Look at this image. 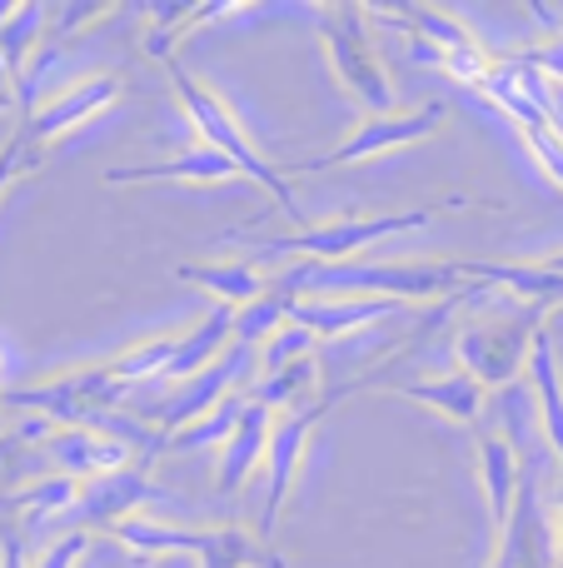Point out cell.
Listing matches in <instances>:
<instances>
[{"mask_svg":"<svg viewBox=\"0 0 563 568\" xmlns=\"http://www.w3.org/2000/svg\"><path fill=\"white\" fill-rule=\"evenodd\" d=\"M295 300H315V294H355V300H399V304H424V300H454L469 290L459 260H295L285 275L275 280Z\"/></svg>","mask_w":563,"mask_h":568,"instance_id":"1","label":"cell"},{"mask_svg":"<svg viewBox=\"0 0 563 568\" xmlns=\"http://www.w3.org/2000/svg\"><path fill=\"white\" fill-rule=\"evenodd\" d=\"M165 75H170V90H175V100L185 105V115H190V125L199 130V140H205L215 155H225L229 165L245 175V185H259L269 200H275L279 210H285V220L289 225H299L305 230L309 220H305V210H299V200H295V190H289V180H285V170H275L265 160V150L255 145V140L245 135V125L235 120V110L225 105V100L215 95V90L205 85L199 75H190L180 60H170L165 65Z\"/></svg>","mask_w":563,"mask_h":568,"instance_id":"2","label":"cell"},{"mask_svg":"<svg viewBox=\"0 0 563 568\" xmlns=\"http://www.w3.org/2000/svg\"><path fill=\"white\" fill-rule=\"evenodd\" d=\"M464 200H444V205H419V210H399V215H339V220H319V225H305V230H289V235H275V240H259L255 255L259 260H359L369 245L379 240H395L405 230H419L429 220H439L444 210H459Z\"/></svg>","mask_w":563,"mask_h":568,"instance_id":"3","label":"cell"},{"mask_svg":"<svg viewBox=\"0 0 563 568\" xmlns=\"http://www.w3.org/2000/svg\"><path fill=\"white\" fill-rule=\"evenodd\" d=\"M115 544H125L130 554H185V559H199V568H285V559L259 534L239 529V524L180 529V524H160L140 514V519L120 524Z\"/></svg>","mask_w":563,"mask_h":568,"instance_id":"4","label":"cell"},{"mask_svg":"<svg viewBox=\"0 0 563 568\" xmlns=\"http://www.w3.org/2000/svg\"><path fill=\"white\" fill-rule=\"evenodd\" d=\"M120 389H125V379H120L115 359H110V364L50 374V379L30 384V389H6L0 404L20 414H35V419L55 424V429H95L100 414L115 409Z\"/></svg>","mask_w":563,"mask_h":568,"instance_id":"5","label":"cell"},{"mask_svg":"<svg viewBox=\"0 0 563 568\" xmlns=\"http://www.w3.org/2000/svg\"><path fill=\"white\" fill-rule=\"evenodd\" d=\"M544 314L539 304H519L509 314H494V320H474L454 334L459 349V369L474 374L484 389H509L519 384V374L529 369V354H534V339L544 334Z\"/></svg>","mask_w":563,"mask_h":568,"instance_id":"6","label":"cell"},{"mask_svg":"<svg viewBox=\"0 0 563 568\" xmlns=\"http://www.w3.org/2000/svg\"><path fill=\"white\" fill-rule=\"evenodd\" d=\"M319 40L329 50L339 85L369 110V115H395V80H389L385 60L375 50V30H369V10L359 6H325L319 10Z\"/></svg>","mask_w":563,"mask_h":568,"instance_id":"7","label":"cell"},{"mask_svg":"<svg viewBox=\"0 0 563 568\" xmlns=\"http://www.w3.org/2000/svg\"><path fill=\"white\" fill-rule=\"evenodd\" d=\"M449 120V100H424L414 110H395V115H369L355 135H345V145H335L329 155L305 160L299 175H319V170H345V165H365V160L395 155V150L424 145L434 130H444Z\"/></svg>","mask_w":563,"mask_h":568,"instance_id":"8","label":"cell"},{"mask_svg":"<svg viewBox=\"0 0 563 568\" xmlns=\"http://www.w3.org/2000/svg\"><path fill=\"white\" fill-rule=\"evenodd\" d=\"M335 409V394H319L315 404H299L289 414H275V429H269V454H265V504H259V539L275 544L279 514H285L289 494H295L299 464H305V449L315 439V424Z\"/></svg>","mask_w":563,"mask_h":568,"instance_id":"9","label":"cell"},{"mask_svg":"<svg viewBox=\"0 0 563 568\" xmlns=\"http://www.w3.org/2000/svg\"><path fill=\"white\" fill-rule=\"evenodd\" d=\"M395 16H399V30L409 36V45H424L429 55H434L454 80H464V85H484V75L494 70V55L479 45V36L454 16V10L414 6V0H409V6H399Z\"/></svg>","mask_w":563,"mask_h":568,"instance_id":"10","label":"cell"},{"mask_svg":"<svg viewBox=\"0 0 563 568\" xmlns=\"http://www.w3.org/2000/svg\"><path fill=\"white\" fill-rule=\"evenodd\" d=\"M494 568H559L554 524L539 499V464H524V484H519L514 514H509L504 534L494 539Z\"/></svg>","mask_w":563,"mask_h":568,"instance_id":"11","label":"cell"},{"mask_svg":"<svg viewBox=\"0 0 563 568\" xmlns=\"http://www.w3.org/2000/svg\"><path fill=\"white\" fill-rule=\"evenodd\" d=\"M239 374H245V349L235 344L219 364H209V369L195 374V379L175 384V394H170L165 404H155V414H150V419H155V434L160 439H170V434L199 424L205 414H215L229 394H239Z\"/></svg>","mask_w":563,"mask_h":568,"instance_id":"12","label":"cell"},{"mask_svg":"<svg viewBox=\"0 0 563 568\" xmlns=\"http://www.w3.org/2000/svg\"><path fill=\"white\" fill-rule=\"evenodd\" d=\"M155 499V484H150V464H125L115 474H100V479L80 484V504L70 509V519L85 534L110 529L115 534L125 519H140V504Z\"/></svg>","mask_w":563,"mask_h":568,"instance_id":"13","label":"cell"},{"mask_svg":"<svg viewBox=\"0 0 563 568\" xmlns=\"http://www.w3.org/2000/svg\"><path fill=\"white\" fill-rule=\"evenodd\" d=\"M120 90L125 85H120L115 75H85V80H75L70 90H60L55 100H40V105L30 110V120H25L30 145H50V140L80 130L85 120L105 115V110L120 100Z\"/></svg>","mask_w":563,"mask_h":568,"instance_id":"14","label":"cell"},{"mask_svg":"<svg viewBox=\"0 0 563 568\" xmlns=\"http://www.w3.org/2000/svg\"><path fill=\"white\" fill-rule=\"evenodd\" d=\"M40 454L55 464V474H65V479H75V484L115 474V469H125V464H145L135 449H125L120 439H110V434H100V429H55L40 444Z\"/></svg>","mask_w":563,"mask_h":568,"instance_id":"15","label":"cell"},{"mask_svg":"<svg viewBox=\"0 0 563 568\" xmlns=\"http://www.w3.org/2000/svg\"><path fill=\"white\" fill-rule=\"evenodd\" d=\"M459 270L469 284L504 290L514 304H539V310L563 304V275L549 270V260H459Z\"/></svg>","mask_w":563,"mask_h":568,"instance_id":"16","label":"cell"},{"mask_svg":"<svg viewBox=\"0 0 563 568\" xmlns=\"http://www.w3.org/2000/svg\"><path fill=\"white\" fill-rule=\"evenodd\" d=\"M409 310L399 300H355V294H315V300H295L289 294V324L309 329L315 339H339V334L369 329V324L389 320V314Z\"/></svg>","mask_w":563,"mask_h":568,"instance_id":"17","label":"cell"},{"mask_svg":"<svg viewBox=\"0 0 563 568\" xmlns=\"http://www.w3.org/2000/svg\"><path fill=\"white\" fill-rule=\"evenodd\" d=\"M375 394L414 399V404H424V409L444 414V419L469 424V429H479V419H484V384H479L474 374H464V369L439 374V379H395V384H379Z\"/></svg>","mask_w":563,"mask_h":568,"instance_id":"18","label":"cell"},{"mask_svg":"<svg viewBox=\"0 0 563 568\" xmlns=\"http://www.w3.org/2000/svg\"><path fill=\"white\" fill-rule=\"evenodd\" d=\"M170 180H190V185H245L235 165L225 155H215L209 145L199 150H185L175 160H160V165H120V170H105V185H170Z\"/></svg>","mask_w":563,"mask_h":568,"instance_id":"19","label":"cell"},{"mask_svg":"<svg viewBox=\"0 0 563 568\" xmlns=\"http://www.w3.org/2000/svg\"><path fill=\"white\" fill-rule=\"evenodd\" d=\"M269 429H275V409H265L259 399H249V409L239 414L235 434L219 444V469H215V484L219 494H235L245 489V479L255 469H265V454H269Z\"/></svg>","mask_w":563,"mask_h":568,"instance_id":"20","label":"cell"},{"mask_svg":"<svg viewBox=\"0 0 563 568\" xmlns=\"http://www.w3.org/2000/svg\"><path fill=\"white\" fill-rule=\"evenodd\" d=\"M479 484H484V504H489V524H494V539L504 534L509 514H514L519 484H524V464L509 434L484 429L479 434Z\"/></svg>","mask_w":563,"mask_h":568,"instance_id":"21","label":"cell"},{"mask_svg":"<svg viewBox=\"0 0 563 568\" xmlns=\"http://www.w3.org/2000/svg\"><path fill=\"white\" fill-rule=\"evenodd\" d=\"M175 275L185 284H195V290L215 294V304H225V310H245V304L265 300V294L275 290V280H269L255 260H190Z\"/></svg>","mask_w":563,"mask_h":568,"instance_id":"22","label":"cell"},{"mask_svg":"<svg viewBox=\"0 0 563 568\" xmlns=\"http://www.w3.org/2000/svg\"><path fill=\"white\" fill-rule=\"evenodd\" d=\"M524 379H529V389H534V409H539V424H544V439H549V449H554V459L563 469V374H559V354H554V339H549V334L534 339Z\"/></svg>","mask_w":563,"mask_h":568,"instance_id":"23","label":"cell"},{"mask_svg":"<svg viewBox=\"0 0 563 568\" xmlns=\"http://www.w3.org/2000/svg\"><path fill=\"white\" fill-rule=\"evenodd\" d=\"M80 504V484L65 479V474H50V479L40 484H25V489H16L10 499H0V514H16V524H25V529H35V524L55 519V514H65Z\"/></svg>","mask_w":563,"mask_h":568,"instance_id":"24","label":"cell"},{"mask_svg":"<svg viewBox=\"0 0 563 568\" xmlns=\"http://www.w3.org/2000/svg\"><path fill=\"white\" fill-rule=\"evenodd\" d=\"M249 399H259L275 414H289V409H299V404H315L319 399V354H305V359L285 364V369H275V374H259Z\"/></svg>","mask_w":563,"mask_h":568,"instance_id":"25","label":"cell"},{"mask_svg":"<svg viewBox=\"0 0 563 568\" xmlns=\"http://www.w3.org/2000/svg\"><path fill=\"white\" fill-rule=\"evenodd\" d=\"M235 6H219V0H209V6H155L150 10V36H145V50L160 60V65H170V60H180L175 55V45L190 36L195 26H205V20H215V16H229Z\"/></svg>","mask_w":563,"mask_h":568,"instance_id":"26","label":"cell"},{"mask_svg":"<svg viewBox=\"0 0 563 568\" xmlns=\"http://www.w3.org/2000/svg\"><path fill=\"white\" fill-rule=\"evenodd\" d=\"M55 16V10L50 6H35V0H30V6H16V16L6 20V26H0V55L10 60V70H16V80L25 75L30 70V60L40 55V36H45V20Z\"/></svg>","mask_w":563,"mask_h":568,"instance_id":"27","label":"cell"},{"mask_svg":"<svg viewBox=\"0 0 563 568\" xmlns=\"http://www.w3.org/2000/svg\"><path fill=\"white\" fill-rule=\"evenodd\" d=\"M285 324H289V294L275 284L265 300L235 310V344H239V349H245V344H259V349H265V344L275 339Z\"/></svg>","mask_w":563,"mask_h":568,"instance_id":"28","label":"cell"},{"mask_svg":"<svg viewBox=\"0 0 563 568\" xmlns=\"http://www.w3.org/2000/svg\"><path fill=\"white\" fill-rule=\"evenodd\" d=\"M249 409V394L239 389V394H229L225 404H219L215 414H205L199 424H190V429H180V434H170L165 439V454L170 449H199V444H225L229 434H235V424H239V414Z\"/></svg>","mask_w":563,"mask_h":568,"instance_id":"29","label":"cell"},{"mask_svg":"<svg viewBox=\"0 0 563 568\" xmlns=\"http://www.w3.org/2000/svg\"><path fill=\"white\" fill-rule=\"evenodd\" d=\"M175 339H180V334H160V339H145V344H135V349H125V354L115 359L120 379H125V384L165 379L170 359H175Z\"/></svg>","mask_w":563,"mask_h":568,"instance_id":"30","label":"cell"},{"mask_svg":"<svg viewBox=\"0 0 563 568\" xmlns=\"http://www.w3.org/2000/svg\"><path fill=\"white\" fill-rule=\"evenodd\" d=\"M315 334L309 329H299V324H285V329L275 334V339L259 349V359H265V374H275V369H285V364H295V359H305V354H315Z\"/></svg>","mask_w":563,"mask_h":568,"instance_id":"31","label":"cell"},{"mask_svg":"<svg viewBox=\"0 0 563 568\" xmlns=\"http://www.w3.org/2000/svg\"><path fill=\"white\" fill-rule=\"evenodd\" d=\"M524 140H529V155L539 160V170L563 190V130L539 125V130H524Z\"/></svg>","mask_w":563,"mask_h":568,"instance_id":"32","label":"cell"},{"mask_svg":"<svg viewBox=\"0 0 563 568\" xmlns=\"http://www.w3.org/2000/svg\"><path fill=\"white\" fill-rule=\"evenodd\" d=\"M90 544H95V534H85V529L60 534L55 544H45V549H40L35 568H80V559L90 554Z\"/></svg>","mask_w":563,"mask_h":568,"instance_id":"33","label":"cell"},{"mask_svg":"<svg viewBox=\"0 0 563 568\" xmlns=\"http://www.w3.org/2000/svg\"><path fill=\"white\" fill-rule=\"evenodd\" d=\"M25 165H30V135L20 130V135H10L6 145H0V195L16 185V175H20Z\"/></svg>","mask_w":563,"mask_h":568,"instance_id":"34","label":"cell"},{"mask_svg":"<svg viewBox=\"0 0 563 568\" xmlns=\"http://www.w3.org/2000/svg\"><path fill=\"white\" fill-rule=\"evenodd\" d=\"M519 60L534 70H544L549 80H563V40H549V45H534V50H519Z\"/></svg>","mask_w":563,"mask_h":568,"instance_id":"35","label":"cell"},{"mask_svg":"<svg viewBox=\"0 0 563 568\" xmlns=\"http://www.w3.org/2000/svg\"><path fill=\"white\" fill-rule=\"evenodd\" d=\"M529 16H534V20H544V26H549V30H554V36L563 40V16H559L554 6H539V0H534V6H529Z\"/></svg>","mask_w":563,"mask_h":568,"instance_id":"36","label":"cell"},{"mask_svg":"<svg viewBox=\"0 0 563 568\" xmlns=\"http://www.w3.org/2000/svg\"><path fill=\"white\" fill-rule=\"evenodd\" d=\"M554 544H559V564H563V469H559V489H554Z\"/></svg>","mask_w":563,"mask_h":568,"instance_id":"37","label":"cell"},{"mask_svg":"<svg viewBox=\"0 0 563 568\" xmlns=\"http://www.w3.org/2000/svg\"><path fill=\"white\" fill-rule=\"evenodd\" d=\"M16 85H20V80H16V70H10V60L0 55V105H6V95H10V90H16Z\"/></svg>","mask_w":563,"mask_h":568,"instance_id":"38","label":"cell"},{"mask_svg":"<svg viewBox=\"0 0 563 568\" xmlns=\"http://www.w3.org/2000/svg\"><path fill=\"white\" fill-rule=\"evenodd\" d=\"M549 270H559V275H563V255H549Z\"/></svg>","mask_w":563,"mask_h":568,"instance_id":"39","label":"cell"},{"mask_svg":"<svg viewBox=\"0 0 563 568\" xmlns=\"http://www.w3.org/2000/svg\"><path fill=\"white\" fill-rule=\"evenodd\" d=\"M0 394H6V359H0Z\"/></svg>","mask_w":563,"mask_h":568,"instance_id":"40","label":"cell"}]
</instances>
